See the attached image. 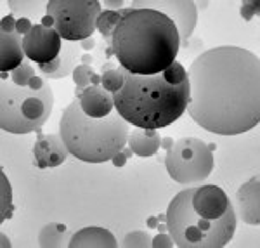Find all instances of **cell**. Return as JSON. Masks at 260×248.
Segmentation results:
<instances>
[{
  "label": "cell",
  "mask_w": 260,
  "mask_h": 248,
  "mask_svg": "<svg viewBox=\"0 0 260 248\" xmlns=\"http://www.w3.org/2000/svg\"><path fill=\"white\" fill-rule=\"evenodd\" d=\"M130 153H132V151H121V153H118L116 154L115 158H113V163H115L116 167H123L125 165V162H127V158L130 157Z\"/></svg>",
  "instance_id": "obj_29"
},
{
  "label": "cell",
  "mask_w": 260,
  "mask_h": 248,
  "mask_svg": "<svg viewBox=\"0 0 260 248\" xmlns=\"http://www.w3.org/2000/svg\"><path fill=\"white\" fill-rule=\"evenodd\" d=\"M167 172L184 186L201 184L213 170L212 148L198 137H182L167 149Z\"/></svg>",
  "instance_id": "obj_7"
},
{
  "label": "cell",
  "mask_w": 260,
  "mask_h": 248,
  "mask_svg": "<svg viewBox=\"0 0 260 248\" xmlns=\"http://www.w3.org/2000/svg\"><path fill=\"white\" fill-rule=\"evenodd\" d=\"M62 39L56 28L35 23L28 35L23 37L24 56L37 65H47L54 61L62 50Z\"/></svg>",
  "instance_id": "obj_10"
},
{
  "label": "cell",
  "mask_w": 260,
  "mask_h": 248,
  "mask_svg": "<svg viewBox=\"0 0 260 248\" xmlns=\"http://www.w3.org/2000/svg\"><path fill=\"white\" fill-rule=\"evenodd\" d=\"M120 19H121V11H110V9L103 11L98 19V32L108 42H111L113 33H115L116 26H118Z\"/></svg>",
  "instance_id": "obj_20"
},
{
  "label": "cell",
  "mask_w": 260,
  "mask_h": 248,
  "mask_svg": "<svg viewBox=\"0 0 260 248\" xmlns=\"http://www.w3.org/2000/svg\"><path fill=\"white\" fill-rule=\"evenodd\" d=\"M92 61H94V56H90V54H83L80 57V65H92Z\"/></svg>",
  "instance_id": "obj_31"
},
{
  "label": "cell",
  "mask_w": 260,
  "mask_h": 248,
  "mask_svg": "<svg viewBox=\"0 0 260 248\" xmlns=\"http://www.w3.org/2000/svg\"><path fill=\"white\" fill-rule=\"evenodd\" d=\"M104 6H106V9H110V11H123L125 9L123 0H106Z\"/></svg>",
  "instance_id": "obj_28"
},
{
  "label": "cell",
  "mask_w": 260,
  "mask_h": 248,
  "mask_svg": "<svg viewBox=\"0 0 260 248\" xmlns=\"http://www.w3.org/2000/svg\"><path fill=\"white\" fill-rule=\"evenodd\" d=\"M23 37L18 30H0V70L2 73L16 70L24 63Z\"/></svg>",
  "instance_id": "obj_14"
},
{
  "label": "cell",
  "mask_w": 260,
  "mask_h": 248,
  "mask_svg": "<svg viewBox=\"0 0 260 248\" xmlns=\"http://www.w3.org/2000/svg\"><path fill=\"white\" fill-rule=\"evenodd\" d=\"M130 7L153 9L170 18L179 30L180 47H186L189 44V39L198 23V6L192 0H137Z\"/></svg>",
  "instance_id": "obj_9"
},
{
  "label": "cell",
  "mask_w": 260,
  "mask_h": 248,
  "mask_svg": "<svg viewBox=\"0 0 260 248\" xmlns=\"http://www.w3.org/2000/svg\"><path fill=\"white\" fill-rule=\"evenodd\" d=\"M35 68L31 66V63L24 61L23 65H19L16 70L11 71V80L16 83V85H28L33 78H35Z\"/></svg>",
  "instance_id": "obj_23"
},
{
  "label": "cell",
  "mask_w": 260,
  "mask_h": 248,
  "mask_svg": "<svg viewBox=\"0 0 260 248\" xmlns=\"http://www.w3.org/2000/svg\"><path fill=\"white\" fill-rule=\"evenodd\" d=\"M47 4L44 0H9V9L19 18L42 19L47 16Z\"/></svg>",
  "instance_id": "obj_19"
},
{
  "label": "cell",
  "mask_w": 260,
  "mask_h": 248,
  "mask_svg": "<svg viewBox=\"0 0 260 248\" xmlns=\"http://www.w3.org/2000/svg\"><path fill=\"white\" fill-rule=\"evenodd\" d=\"M98 0H49L47 16L52 18L54 28L66 42L90 39L98 30L101 14Z\"/></svg>",
  "instance_id": "obj_8"
},
{
  "label": "cell",
  "mask_w": 260,
  "mask_h": 248,
  "mask_svg": "<svg viewBox=\"0 0 260 248\" xmlns=\"http://www.w3.org/2000/svg\"><path fill=\"white\" fill-rule=\"evenodd\" d=\"M153 246L154 248H172L175 246L174 239H172L170 234H158V236L153 238Z\"/></svg>",
  "instance_id": "obj_26"
},
{
  "label": "cell",
  "mask_w": 260,
  "mask_h": 248,
  "mask_svg": "<svg viewBox=\"0 0 260 248\" xmlns=\"http://www.w3.org/2000/svg\"><path fill=\"white\" fill-rule=\"evenodd\" d=\"M113 56L132 75H156L177 61L180 35L163 12L127 7L111 39Z\"/></svg>",
  "instance_id": "obj_3"
},
{
  "label": "cell",
  "mask_w": 260,
  "mask_h": 248,
  "mask_svg": "<svg viewBox=\"0 0 260 248\" xmlns=\"http://www.w3.org/2000/svg\"><path fill=\"white\" fill-rule=\"evenodd\" d=\"M68 229L59 222H49L39 231V246L42 248H62L68 246Z\"/></svg>",
  "instance_id": "obj_18"
},
{
  "label": "cell",
  "mask_w": 260,
  "mask_h": 248,
  "mask_svg": "<svg viewBox=\"0 0 260 248\" xmlns=\"http://www.w3.org/2000/svg\"><path fill=\"white\" fill-rule=\"evenodd\" d=\"M189 75V115L201 129L238 136L260 123V57L220 45L196 56Z\"/></svg>",
  "instance_id": "obj_1"
},
{
  "label": "cell",
  "mask_w": 260,
  "mask_h": 248,
  "mask_svg": "<svg viewBox=\"0 0 260 248\" xmlns=\"http://www.w3.org/2000/svg\"><path fill=\"white\" fill-rule=\"evenodd\" d=\"M234 212L245 224L260 226V180H248L238 189Z\"/></svg>",
  "instance_id": "obj_12"
},
{
  "label": "cell",
  "mask_w": 260,
  "mask_h": 248,
  "mask_svg": "<svg viewBox=\"0 0 260 248\" xmlns=\"http://www.w3.org/2000/svg\"><path fill=\"white\" fill-rule=\"evenodd\" d=\"M172 144H174V139H172V137H163V139H161V146L165 149H169Z\"/></svg>",
  "instance_id": "obj_32"
},
{
  "label": "cell",
  "mask_w": 260,
  "mask_h": 248,
  "mask_svg": "<svg viewBox=\"0 0 260 248\" xmlns=\"http://www.w3.org/2000/svg\"><path fill=\"white\" fill-rule=\"evenodd\" d=\"M125 83V71L123 68H115V70H108L103 71L101 75V87L104 90H108L110 94L115 96L116 92L121 90Z\"/></svg>",
  "instance_id": "obj_21"
},
{
  "label": "cell",
  "mask_w": 260,
  "mask_h": 248,
  "mask_svg": "<svg viewBox=\"0 0 260 248\" xmlns=\"http://www.w3.org/2000/svg\"><path fill=\"white\" fill-rule=\"evenodd\" d=\"M128 148L137 157H154L161 148V136L158 130L134 127L128 136Z\"/></svg>",
  "instance_id": "obj_16"
},
{
  "label": "cell",
  "mask_w": 260,
  "mask_h": 248,
  "mask_svg": "<svg viewBox=\"0 0 260 248\" xmlns=\"http://www.w3.org/2000/svg\"><path fill=\"white\" fill-rule=\"evenodd\" d=\"M80 106L90 118H106L115 111V98L101 85H90L77 96Z\"/></svg>",
  "instance_id": "obj_13"
},
{
  "label": "cell",
  "mask_w": 260,
  "mask_h": 248,
  "mask_svg": "<svg viewBox=\"0 0 260 248\" xmlns=\"http://www.w3.org/2000/svg\"><path fill=\"white\" fill-rule=\"evenodd\" d=\"M121 245L125 248H149L153 246V239L146 231H132L123 238Z\"/></svg>",
  "instance_id": "obj_24"
},
{
  "label": "cell",
  "mask_w": 260,
  "mask_h": 248,
  "mask_svg": "<svg viewBox=\"0 0 260 248\" xmlns=\"http://www.w3.org/2000/svg\"><path fill=\"white\" fill-rule=\"evenodd\" d=\"M31 28H33V24H31V21L28 19V18H19L18 23H16V30H18V33H19L21 37L28 35Z\"/></svg>",
  "instance_id": "obj_27"
},
{
  "label": "cell",
  "mask_w": 260,
  "mask_h": 248,
  "mask_svg": "<svg viewBox=\"0 0 260 248\" xmlns=\"http://www.w3.org/2000/svg\"><path fill=\"white\" fill-rule=\"evenodd\" d=\"M12 189L11 184L7 180L6 174H2V221L9 219L12 215Z\"/></svg>",
  "instance_id": "obj_25"
},
{
  "label": "cell",
  "mask_w": 260,
  "mask_h": 248,
  "mask_svg": "<svg viewBox=\"0 0 260 248\" xmlns=\"http://www.w3.org/2000/svg\"><path fill=\"white\" fill-rule=\"evenodd\" d=\"M2 246H11V243L7 241V236H6V233H2Z\"/></svg>",
  "instance_id": "obj_33"
},
{
  "label": "cell",
  "mask_w": 260,
  "mask_h": 248,
  "mask_svg": "<svg viewBox=\"0 0 260 248\" xmlns=\"http://www.w3.org/2000/svg\"><path fill=\"white\" fill-rule=\"evenodd\" d=\"M130 130V123L116 109L106 118L87 116L78 98L62 109L59 121V134L70 154L87 163H104L115 158L128 144Z\"/></svg>",
  "instance_id": "obj_5"
},
{
  "label": "cell",
  "mask_w": 260,
  "mask_h": 248,
  "mask_svg": "<svg viewBox=\"0 0 260 248\" xmlns=\"http://www.w3.org/2000/svg\"><path fill=\"white\" fill-rule=\"evenodd\" d=\"M165 221L175 246L180 248H222L236 233V212L229 196L213 184L177 193Z\"/></svg>",
  "instance_id": "obj_2"
},
{
  "label": "cell",
  "mask_w": 260,
  "mask_h": 248,
  "mask_svg": "<svg viewBox=\"0 0 260 248\" xmlns=\"http://www.w3.org/2000/svg\"><path fill=\"white\" fill-rule=\"evenodd\" d=\"M95 71H94V66L92 65H78L77 68L73 71V82L77 85V96L80 94L82 90H85L87 87L92 85V78H94Z\"/></svg>",
  "instance_id": "obj_22"
},
{
  "label": "cell",
  "mask_w": 260,
  "mask_h": 248,
  "mask_svg": "<svg viewBox=\"0 0 260 248\" xmlns=\"http://www.w3.org/2000/svg\"><path fill=\"white\" fill-rule=\"evenodd\" d=\"M113 98L115 109L130 125L160 130L177 121L189 106V75L177 61L156 75L125 71L123 87Z\"/></svg>",
  "instance_id": "obj_4"
},
{
  "label": "cell",
  "mask_w": 260,
  "mask_h": 248,
  "mask_svg": "<svg viewBox=\"0 0 260 248\" xmlns=\"http://www.w3.org/2000/svg\"><path fill=\"white\" fill-rule=\"evenodd\" d=\"M80 47H82L83 50H90V49H94V47H95V40L92 39V37H90V39L82 40V42H80Z\"/></svg>",
  "instance_id": "obj_30"
},
{
  "label": "cell",
  "mask_w": 260,
  "mask_h": 248,
  "mask_svg": "<svg viewBox=\"0 0 260 248\" xmlns=\"http://www.w3.org/2000/svg\"><path fill=\"white\" fill-rule=\"evenodd\" d=\"M80 42H64L62 44V50H61V68L56 71L54 75H50L47 78H52V80H61V78H66L70 75H73L75 68L80 65Z\"/></svg>",
  "instance_id": "obj_17"
},
{
  "label": "cell",
  "mask_w": 260,
  "mask_h": 248,
  "mask_svg": "<svg viewBox=\"0 0 260 248\" xmlns=\"http://www.w3.org/2000/svg\"><path fill=\"white\" fill-rule=\"evenodd\" d=\"M70 154L62 141L61 134H42L39 132V137L33 146V158L35 165L39 169H54L64 163L66 157Z\"/></svg>",
  "instance_id": "obj_11"
},
{
  "label": "cell",
  "mask_w": 260,
  "mask_h": 248,
  "mask_svg": "<svg viewBox=\"0 0 260 248\" xmlns=\"http://www.w3.org/2000/svg\"><path fill=\"white\" fill-rule=\"evenodd\" d=\"M118 243H116V238L113 236L111 231L104 229V228H95V226H90V228H83L80 231L73 234L70 238L68 246L70 248H94V246H101V248H115Z\"/></svg>",
  "instance_id": "obj_15"
},
{
  "label": "cell",
  "mask_w": 260,
  "mask_h": 248,
  "mask_svg": "<svg viewBox=\"0 0 260 248\" xmlns=\"http://www.w3.org/2000/svg\"><path fill=\"white\" fill-rule=\"evenodd\" d=\"M54 109V92L47 78L35 77L28 85L2 80L0 127L11 134L40 132Z\"/></svg>",
  "instance_id": "obj_6"
}]
</instances>
